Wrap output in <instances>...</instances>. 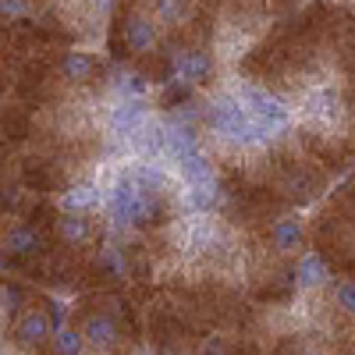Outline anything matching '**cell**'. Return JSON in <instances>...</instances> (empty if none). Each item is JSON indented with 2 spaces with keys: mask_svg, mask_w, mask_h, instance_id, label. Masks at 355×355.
<instances>
[{
  "mask_svg": "<svg viewBox=\"0 0 355 355\" xmlns=\"http://www.w3.org/2000/svg\"><path fill=\"white\" fill-rule=\"evenodd\" d=\"M157 46V25L150 15L142 11H128L117 18L114 33H110V57L114 61H125L132 53H150Z\"/></svg>",
  "mask_w": 355,
  "mask_h": 355,
  "instance_id": "7a4b0ae2",
  "label": "cell"
},
{
  "mask_svg": "<svg viewBox=\"0 0 355 355\" xmlns=\"http://www.w3.org/2000/svg\"><path fill=\"white\" fill-rule=\"evenodd\" d=\"M78 331H82L85 345L93 352H117V348H121V323H117L114 313H103V309L82 313Z\"/></svg>",
  "mask_w": 355,
  "mask_h": 355,
  "instance_id": "5b68a950",
  "label": "cell"
},
{
  "mask_svg": "<svg viewBox=\"0 0 355 355\" xmlns=\"http://www.w3.org/2000/svg\"><path fill=\"white\" fill-rule=\"evenodd\" d=\"M85 348H89V345H85L82 331H75V327L57 331V334H53V341H50V355H82Z\"/></svg>",
  "mask_w": 355,
  "mask_h": 355,
  "instance_id": "ac0fdd59",
  "label": "cell"
},
{
  "mask_svg": "<svg viewBox=\"0 0 355 355\" xmlns=\"http://www.w3.org/2000/svg\"><path fill=\"white\" fill-rule=\"evenodd\" d=\"M245 103H249V114H252V121L263 128V132H277V128H288L291 121V110L274 100L270 93H263V89H245Z\"/></svg>",
  "mask_w": 355,
  "mask_h": 355,
  "instance_id": "ba28073f",
  "label": "cell"
},
{
  "mask_svg": "<svg viewBox=\"0 0 355 355\" xmlns=\"http://www.w3.org/2000/svg\"><path fill=\"white\" fill-rule=\"evenodd\" d=\"M50 256V231H43L33 220H15L4 231V259L8 266H18L25 259H43Z\"/></svg>",
  "mask_w": 355,
  "mask_h": 355,
  "instance_id": "3957f363",
  "label": "cell"
},
{
  "mask_svg": "<svg viewBox=\"0 0 355 355\" xmlns=\"http://www.w3.org/2000/svg\"><path fill=\"white\" fill-rule=\"evenodd\" d=\"M202 125L210 128L214 135H220L224 142H256L266 139V132L252 121V114L231 96H220L214 103L202 107Z\"/></svg>",
  "mask_w": 355,
  "mask_h": 355,
  "instance_id": "6da1fadb",
  "label": "cell"
},
{
  "mask_svg": "<svg viewBox=\"0 0 355 355\" xmlns=\"http://www.w3.org/2000/svg\"><path fill=\"white\" fill-rule=\"evenodd\" d=\"M0 8H4L8 21H21V15L28 11V0H0Z\"/></svg>",
  "mask_w": 355,
  "mask_h": 355,
  "instance_id": "603a6c76",
  "label": "cell"
},
{
  "mask_svg": "<svg viewBox=\"0 0 355 355\" xmlns=\"http://www.w3.org/2000/svg\"><path fill=\"white\" fill-rule=\"evenodd\" d=\"M157 15L167 25H178V21L185 18V0H157Z\"/></svg>",
  "mask_w": 355,
  "mask_h": 355,
  "instance_id": "7402d4cb",
  "label": "cell"
},
{
  "mask_svg": "<svg viewBox=\"0 0 355 355\" xmlns=\"http://www.w3.org/2000/svg\"><path fill=\"white\" fill-rule=\"evenodd\" d=\"M270 242H274V249L284 252V256L299 252V249L306 245V227H302V220L295 217V214L277 217V220L270 224Z\"/></svg>",
  "mask_w": 355,
  "mask_h": 355,
  "instance_id": "8fae6325",
  "label": "cell"
},
{
  "mask_svg": "<svg viewBox=\"0 0 355 355\" xmlns=\"http://www.w3.org/2000/svg\"><path fill=\"white\" fill-rule=\"evenodd\" d=\"M100 224L89 217V214H57L53 224H50V234L64 249H89L96 239H100Z\"/></svg>",
  "mask_w": 355,
  "mask_h": 355,
  "instance_id": "277c9868",
  "label": "cell"
},
{
  "mask_svg": "<svg viewBox=\"0 0 355 355\" xmlns=\"http://www.w3.org/2000/svg\"><path fill=\"white\" fill-rule=\"evenodd\" d=\"M21 302H25V291H21L15 281H8V284H4V316L18 323V320H21V313H25V309H21Z\"/></svg>",
  "mask_w": 355,
  "mask_h": 355,
  "instance_id": "44dd1931",
  "label": "cell"
},
{
  "mask_svg": "<svg viewBox=\"0 0 355 355\" xmlns=\"http://www.w3.org/2000/svg\"><path fill=\"white\" fill-rule=\"evenodd\" d=\"M331 295H334L338 309L355 320V277H334L331 281Z\"/></svg>",
  "mask_w": 355,
  "mask_h": 355,
  "instance_id": "d6986e66",
  "label": "cell"
},
{
  "mask_svg": "<svg viewBox=\"0 0 355 355\" xmlns=\"http://www.w3.org/2000/svg\"><path fill=\"white\" fill-rule=\"evenodd\" d=\"M281 192H284V199H291V202H309V199L320 192V185H316V178H313L309 171H302V167H288V171H284V185H281Z\"/></svg>",
  "mask_w": 355,
  "mask_h": 355,
  "instance_id": "5bb4252c",
  "label": "cell"
},
{
  "mask_svg": "<svg viewBox=\"0 0 355 355\" xmlns=\"http://www.w3.org/2000/svg\"><path fill=\"white\" fill-rule=\"evenodd\" d=\"M192 93H196V85H192V82H185V78H171V82L164 85L160 107H164V110H178V107L192 103Z\"/></svg>",
  "mask_w": 355,
  "mask_h": 355,
  "instance_id": "e0dca14e",
  "label": "cell"
},
{
  "mask_svg": "<svg viewBox=\"0 0 355 355\" xmlns=\"http://www.w3.org/2000/svg\"><path fill=\"white\" fill-rule=\"evenodd\" d=\"M107 125L114 132V139H135L146 125V100H121L110 107Z\"/></svg>",
  "mask_w": 355,
  "mask_h": 355,
  "instance_id": "9c48e42d",
  "label": "cell"
},
{
  "mask_svg": "<svg viewBox=\"0 0 355 355\" xmlns=\"http://www.w3.org/2000/svg\"><path fill=\"white\" fill-rule=\"evenodd\" d=\"M295 281H299L302 288H320V284L334 281V277H331V263H327V256L306 252V256L299 259V266H295Z\"/></svg>",
  "mask_w": 355,
  "mask_h": 355,
  "instance_id": "4fadbf2b",
  "label": "cell"
},
{
  "mask_svg": "<svg viewBox=\"0 0 355 355\" xmlns=\"http://www.w3.org/2000/svg\"><path fill=\"white\" fill-rule=\"evenodd\" d=\"M57 71H61L64 82H71V85H89L100 75V61H96V53L64 50L61 57H57Z\"/></svg>",
  "mask_w": 355,
  "mask_h": 355,
  "instance_id": "30bf717a",
  "label": "cell"
},
{
  "mask_svg": "<svg viewBox=\"0 0 355 355\" xmlns=\"http://www.w3.org/2000/svg\"><path fill=\"white\" fill-rule=\"evenodd\" d=\"M4 135H8L11 142H21V139L28 135V114H25V110H18V107L4 110Z\"/></svg>",
  "mask_w": 355,
  "mask_h": 355,
  "instance_id": "ffe728a7",
  "label": "cell"
},
{
  "mask_svg": "<svg viewBox=\"0 0 355 355\" xmlns=\"http://www.w3.org/2000/svg\"><path fill=\"white\" fill-rule=\"evenodd\" d=\"M295 355H323V352H316V348H299Z\"/></svg>",
  "mask_w": 355,
  "mask_h": 355,
  "instance_id": "cb8c5ba5",
  "label": "cell"
},
{
  "mask_svg": "<svg viewBox=\"0 0 355 355\" xmlns=\"http://www.w3.org/2000/svg\"><path fill=\"white\" fill-rule=\"evenodd\" d=\"M61 206H64V214H93L100 206V189L96 185H71L68 192H61Z\"/></svg>",
  "mask_w": 355,
  "mask_h": 355,
  "instance_id": "9a60e30c",
  "label": "cell"
},
{
  "mask_svg": "<svg viewBox=\"0 0 355 355\" xmlns=\"http://www.w3.org/2000/svg\"><path fill=\"white\" fill-rule=\"evenodd\" d=\"M178 174H182L189 185H210V182H217V174H214V164L206 160V157H202L199 150L178 160Z\"/></svg>",
  "mask_w": 355,
  "mask_h": 355,
  "instance_id": "2e32d148",
  "label": "cell"
},
{
  "mask_svg": "<svg viewBox=\"0 0 355 355\" xmlns=\"http://www.w3.org/2000/svg\"><path fill=\"white\" fill-rule=\"evenodd\" d=\"M224 199H227V192H224V185L220 182H210V185H189L185 189V206L192 214H214V210H220L224 206Z\"/></svg>",
  "mask_w": 355,
  "mask_h": 355,
  "instance_id": "7c38bea8",
  "label": "cell"
},
{
  "mask_svg": "<svg viewBox=\"0 0 355 355\" xmlns=\"http://www.w3.org/2000/svg\"><path fill=\"white\" fill-rule=\"evenodd\" d=\"M53 334H57V327H53V320H50V313L46 309H40V306H28L25 313H21V320L15 323V331H11V338L21 345V348H28V352H40V348H46L50 341H53Z\"/></svg>",
  "mask_w": 355,
  "mask_h": 355,
  "instance_id": "8992f818",
  "label": "cell"
},
{
  "mask_svg": "<svg viewBox=\"0 0 355 355\" xmlns=\"http://www.w3.org/2000/svg\"><path fill=\"white\" fill-rule=\"evenodd\" d=\"M171 64H174V78H185L192 85H202L214 75V57L206 46H174Z\"/></svg>",
  "mask_w": 355,
  "mask_h": 355,
  "instance_id": "52a82bcc",
  "label": "cell"
}]
</instances>
